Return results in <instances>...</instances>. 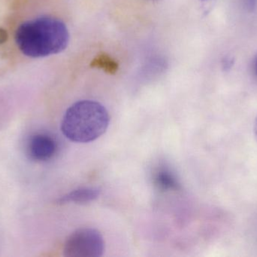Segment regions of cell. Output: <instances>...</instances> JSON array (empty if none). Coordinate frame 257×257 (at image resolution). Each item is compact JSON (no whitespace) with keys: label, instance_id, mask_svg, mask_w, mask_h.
Instances as JSON below:
<instances>
[{"label":"cell","instance_id":"1","mask_svg":"<svg viewBox=\"0 0 257 257\" xmlns=\"http://www.w3.org/2000/svg\"><path fill=\"white\" fill-rule=\"evenodd\" d=\"M15 39L23 54L40 58L64 51L69 45V32L61 20L42 16L22 23L15 32Z\"/></svg>","mask_w":257,"mask_h":257},{"label":"cell","instance_id":"2","mask_svg":"<svg viewBox=\"0 0 257 257\" xmlns=\"http://www.w3.org/2000/svg\"><path fill=\"white\" fill-rule=\"evenodd\" d=\"M108 124L109 115L100 103L81 101L66 110L61 130L72 141L89 143L101 137L106 131Z\"/></svg>","mask_w":257,"mask_h":257},{"label":"cell","instance_id":"3","mask_svg":"<svg viewBox=\"0 0 257 257\" xmlns=\"http://www.w3.org/2000/svg\"><path fill=\"white\" fill-rule=\"evenodd\" d=\"M105 243L96 229L84 228L75 231L66 241L64 255L68 257H98L104 252Z\"/></svg>","mask_w":257,"mask_h":257},{"label":"cell","instance_id":"4","mask_svg":"<svg viewBox=\"0 0 257 257\" xmlns=\"http://www.w3.org/2000/svg\"><path fill=\"white\" fill-rule=\"evenodd\" d=\"M29 153L33 159L47 161L52 158L57 150L54 139L46 134H36L32 137L28 146Z\"/></svg>","mask_w":257,"mask_h":257},{"label":"cell","instance_id":"5","mask_svg":"<svg viewBox=\"0 0 257 257\" xmlns=\"http://www.w3.org/2000/svg\"><path fill=\"white\" fill-rule=\"evenodd\" d=\"M99 195V190L93 188H81L74 190L69 194L62 197L59 200L61 204L73 202V203H87L97 199Z\"/></svg>","mask_w":257,"mask_h":257},{"label":"cell","instance_id":"6","mask_svg":"<svg viewBox=\"0 0 257 257\" xmlns=\"http://www.w3.org/2000/svg\"><path fill=\"white\" fill-rule=\"evenodd\" d=\"M154 184L162 191L178 190L179 184L172 172L167 169H160L154 176Z\"/></svg>","mask_w":257,"mask_h":257},{"label":"cell","instance_id":"7","mask_svg":"<svg viewBox=\"0 0 257 257\" xmlns=\"http://www.w3.org/2000/svg\"><path fill=\"white\" fill-rule=\"evenodd\" d=\"M92 66L103 69L107 72H115L117 69V63L106 54H99L94 60H92Z\"/></svg>","mask_w":257,"mask_h":257},{"label":"cell","instance_id":"8","mask_svg":"<svg viewBox=\"0 0 257 257\" xmlns=\"http://www.w3.org/2000/svg\"><path fill=\"white\" fill-rule=\"evenodd\" d=\"M9 35H8L7 31L4 29L0 28V45L5 43L8 40Z\"/></svg>","mask_w":257,"mask_h":257},{"label":"cell","instance_id":"9","mask_svg":"<svg viewBox=\"0 0 257 257\" xmlns=\"http://www.w3.org/2000/svg\"><path fill=\"white\" fill-rule=\"evenodd\" d=\"M253 134L257 141V117L255 119L254 125H253Z\"/></svg>","mask_w":257,"mask_h":257},{"label":"cell","instance_id":"10","mask_svg":"<svg viewBox=\"0 0 257 257\" xmlns=\"http://www.w3.org/2000/svg\"><path fill=\"white\" fill-rule=\"evenodd\" d=\"M249 3H250V7H253L254 6L255 0H248Z\"/></svg>","mask_w":257,"mask_h":257},{"label":"cell","instance_id":"11","mask_svg":"<svg viewBox=\"0 0 257 257\" xmlns=\"http://www.w3.org/2000/svg\"><path fill=\"white\" fill-rule=\"evenodd\" d=\"M255 70H256V73L257 75V58L256 60V62H255Z\"/></svg>","mask_w":257,"mask_h":257},{"label":"cell","instance_id":"12","mask_svg":"<svg viewBox=\"0 0 257 257\" xmlns=\"http://www.w3.org/2000/svg\"><path fill=\"white\" fill-rule=\"evenodd\" d=\"M201 1H203V2H210V1H213V0H201Z\"/></svg>","mask_w":257,"mask_h":257}]
</instances>
